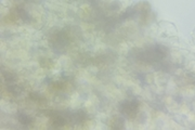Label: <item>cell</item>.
<instances>
[{
  "label": "cell",
  "instance_id": "cell-1",
  "mask_svg": "<svg viewBox=\"0 0 195 130\" xmlns=\"http://www.w3.org/2000/svg\"><path fill=\"white\" fill-rule=\"evenodd\" d=\"M138 106H139V102L136 99H132L129 101H124L119 106V109L125 117L133 118L137 114Z\"/></svg>",
  "mask_w": 195,
  "mask_h": 130
},
{
  "label": "cell",
  "instance_id": "cell-5",
  "mask_svg": "<svg viewBox=\"0 0 195 130\" xmlns=\"http://www.w3.org/2000/svg\"><path fill=\"white\" fill-rule=\"evenodd\" d=\"M3 77H4V80H6L7 83H13V81L15 80L14 76L9 74V73H3Z\"/></svg>",
  "mask_w": 195,
  "mask_h": 130
},
{
  "label": "cell",
  "instance_id": "cell-2",
  "mask_svg": "<svg viewBox=\"0 0 195 130\" xmlns=\"http://www.w3.org/2000/svg\"><path fill=\"white\" fill-rule=\"evenodd\" d=\"M15 11H17V17H20L22 21H24V22L29 21V15L27 14V12H26L23 8H17V9H15Z\"/></svg>",
  "mask_w": 195,
  "mask_h": 130
},
{
  "label": "cell",
  "instance_id": "cell-7",
  "mask_svg": "<svg viewBox=\"0 0 195 130\" xmlns=\"http://www.w3.org/2000/svg\"><path fill=\"white\" fill-rule=\"evenodd\" d=\"M119 2H117V1H114V2H112V4H111V10H118L119 9Z\"/></svg>",
  "mask_w": 195,
  "mask_h": 130
},
{
  "label": "cell",
  "instance_id": "cell-3",
  "mask_svg": "<svg viewBox=\"0 0 195 130\" xmlns=\"http://www.w3.org/2000/svg\"><path fill=\"white\" fill-rule=\"evenodd\" d=\"M19 120H20V122H21L22 125H28V124H30L32 122V118L29 117V116H27L26 114H19Z\"/></svg>",
  "mask_w": 195,
  "mask_h": 130
},
{
  "label": "cell",
  "instance_id": "cell-4",
  "mask_svg": "<svg viewBox=\"0 0 195 130\" xmlns=\"http://www.w3.org/2000/svg\"><path fill=\"white\" fill-rule=\"evenodd\" d=\"M112 127H113V128H115V129H121V128H124V127H125L124 119H123V118H117L116 124L114 122V125H113Z\"/></svg>",
  "mask_w": 195,
  "mask_h": 130
},
{
  "label": "cell",
  "instance_id": "cell-6",
  "mask_svg": "<svg viewBox=\"0 0 195 130\" xmlns=\"http://www.w3.org/2000/svg\"><path fill=\"white\" fill-rule=\"evenodd\" d=\"M8 89H9V91H10V92H12L13 94H19V93L21 92L20 88L17 87V86H9Z\"/></svg>",
  "mask_w": 195,
  "mask_h": 130
}]
</instances>
